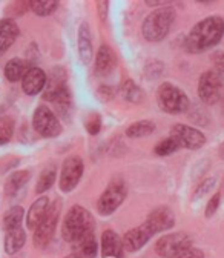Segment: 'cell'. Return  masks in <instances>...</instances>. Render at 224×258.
<instances>
[{
    "mask_svg": "<svg viewBox=\"0 0 224 258\" xmlns=\"http://www.w3.org/2000/svg\"><path fill=\"white\" fill-rule=\"evenodd\" d=\"M171 137H174L181 148L186 149H200L206 143V136L197 127H192L183 123H177L171 127Z\"/></svg>",
    "mask_w": 224,
    "mask_h": 258,
    "instance_id": "11",
    "label": "cell"
},
{
    "mask_svg": "<svg viewBox=\"0 0 224 258\" xmlns=\"http://www.w3.org/2000/svg\"><path fill=\"white\" fill-rule=\"evenodd\" d=\"M58 7V2H51V0H36V2H29V8L33 10L34 14L40 16V17H46V16H51Z\"/></svg>",
    "mask_w": 224,
    "mask_h": 258,
    "instance_id": "30",
    "label": "cell"
},
{
    "mask_svg": "<svg viewBox=\"0 0 224 258\" xmlns=\"http://www.w3.org/2000/svg\"><path fill=\"white\" fill-rule=\"evenodd\" d=\"M108 8H109L108 2H100V4H99V14L102 16L103 20L106 19V11H108Z\"/></svg>",
    "mask_w": 224,
    "mask_h": 258,
    "instance_id": "41",
    "label": "cell"
},
{
    "mask_svg": "<svg viewBox=\"0 0 224 258\" xmlns=\"http://www.w3.org/2000/svg\"><path fill=\"white\" fill-rule=\"evenodd\" d=\"M115 67H117L115 51L109 45H102L97 54H95V64H94L95 74L106 77L114 73Z\"/></svg>",
    "mask_w": 224,
    "mask_h": 258,
    "instance_id": "16",
    "label": "cell"
},
{
    "mask_svg": "<svg viewBox=\"0 0 224 258\" xmlns=\"http://www.w3.org/2000/svg\"><path fill=\"white\" fill-rule=\"evenodd\" d=\"M163 63L160 60H149L144 67V74L151 79V80H155L158 79L160 76L163 74Z\"/></svg>",
    "mask_w": 224,
    "mask_h": 258,
    "instance_id": "33",
    "label": "cell"
},
{
    "mask_svg": "<svg viewBox=\"0 0 224 258\" xmlns=\"http://www.w3.org/2000/svg\"><path fill=\"white\" fill-rule=\"evenodd\" d=\"M147 226L152 229L154 234H160L169 231L171 228H174L175 224V214L171 208L168 206H160L157 209H154L147 218H146Z\"/></svg>",
    "mask_w": 224,
    "mask_h": 258,
    "instance_id": "14",
    "label": "cell"
},
{
    "mask_svg": "<svg viewBox=\"0 0 224 258\" xmlns=\"http://www.w3.org/2000/svg\"><path fill=\"white\" fill-rule=\"evenodd\" d=\"M219 200H221V192H215L213 196L210 197V200L207 202V206H206V217L207 218L212 217L216 212V209L219 206Z\"/></svg>",
    "mask_w": 224,
    "mask_h": 258,
    "instance_id": "35",
    "label": "cell"
},
{
    "mask_svg": "<svg viewBox=\"0 0 224 258\" xmlns=\"http://www.w3.org/2000/svg\"><path fill=\"white\" fill-rule=\"evenodd\" d=\"M155 131V123L152 120H138L126 127V136L129 139H140Z\"/></svg>",
    "mask_w": 224,
    "mask_h": 258,
    "instance_id": "25",
    "label": "cell"
},
{
    "mask_svg": "<svg viewBox=\"0 0 224 258\" xmlns=\"http://www.w3.org/2000/svg\"><path fill=\"white\" fill-rule=\"evenodd\" d=\"M120 95L123 97V99L126 102L129 103H141L143 99H144V94L141 91V88L131 79H127L121 83L120 89H118Z\"/></svg>",
    "mask_w": 224,
    "mask_h": 258,
    "instance_id": "24",
    "label": "cell"
},
{
    "mask_svg": "<svg viewBox=\"0 0 224 258\" xmlns=\"http://www.w3.org/2000/svg\"><path fill=\"white\" fill-rule=\"evenodd\" d=\"M85 171V163L79 155H71L63 161L61 172H60V190L61 192H71L77 187V184L82 180Z\"/></svg>",
    "mask_w": 224,
    "mask_h": 258,
    "instance_id": "9",
    "label": "cell"
},
{
    "mask_svg": "<svg viewBox=\"0 0 224 258\" xmlns=\"http://www.w3.org/2000/svg\"><path fill=\"white\" fill-rule=\"evenodd\" d=\"M99 97H100L103 102H111L114 97H115V91L109 85H102L99 88Z\"/></svg>",
    "mask_w": 224,
    "mask_h": 258,
    "instance_id": "38",
    "label": "cell"
},
{
    "mask_svg": "<svg viewBox=\"0 0 224 258\" xmlns=\"http://www.w3.org/2000/svg\"><path fill=\"white\" fill-rule=\"evenodd\" d=\"M29 180V171H16L13 172L7 181H5V194L7 196H14V194H17Z\"/></svg>",
    "mask_w": 224,
    "mask_h": 258,
    "instance_id": "26",
    "label": "cell"
},
{
    "mask_svg": "<svg viewBox=\"0 0 224 258\" xmlns=\"http://www.w3.org/2000/svg\"><path fill=\"white\" fill-rule=\"evenodd\" d=\"M14 134V120L8 115L0 117V146L7 145Z\"/></svg>",
    "mask_w": 224,
    "mask_h": 258,
    "instance_id": "31",
    "label": "cell"
},
{
    "mask_svg": "<svg viewBox=\"0 0 224 258\" xmlns=\"http://www.w3.org/2000/svg\"><path fill=\"white\" fill-rule=\"evenodd\" d=\"M33 127L39 136L46 139L57 137L63 131L60 120L46 105H40L36 108L33 115Z\"/></svg>",
    "mask_w": 224,
    "mask_h": 258,
    "instance_id": "8",
    "label": "cell"
},
{
    "mask_svg": "<svg viewBox=\"0 0 224 258\" xmlns=\"http://www.w3.org/2000/svg\"><path fill=\"white\" fill-rule=\"evenodd\" d=\"M222 114H224V95H222Z\"/></svg>",
    "mask_w": 224,
    "mask_h": 258,
    "instance_id": "44",
    "label": "cell"
},
{
    "mask_svg": "<svg viewBox=\"0 0 224 258\" xmlns=\"http://www.w3.org/2000/svg\"><path fill=\"white\" fill-rule=\"evenodd\" d=\"M77 46H79V55L83 64H89L94 57V46H92V36L91 28L88 22H82L79 26V36H77Z\"/></svg>",
    "mask_w": 224,
    "mask_h": 258,
    "instance_id": "18",
    "label": "cell"
},
{
    "mask_svg": "<svg viewBox=\"0 0 224 258\" xmlns=\"http://www.w3.org/2000/svg\"><path fill=\"white\" fill-rule=\"evenodd\" d=\"M213 183H215V180H213V178H207V180L201 181V183L198 184V187H197L195 194H194V197H195V199L203 197L204 194H207V192H209V189L213 186Z\"/></svg>",
    "mask_w": 224,
    "mask_h": 258,
    "instance_id": "39",
    "label": "cell"
},
{
    "mask_svg": "<svg viewBox=\"0 0 224 258\" xmlns=\"http://www.w3.org/2000/svg\"><path fill=\"white\" fill-rule=\"evenodd\" d=\"M157 103L160 106V109L168 112V114H181L186 112L189 109V97L186 95V92L171 83V82H165L158 86L157 89Z\"/></svg>",
    "mask_w": 224,
    "mask_h": 258,
    "instance_id": "4",
    "label": "cell"
},
{
    "mask_svg": "<svg viewBox=\"0 0 224 258\" xmlns=\"http://www.w3.org/2000/svg\"><path fill=\"white\" fill-rule=\"evenodd\" d=\"M192 246V240L184 232H174L163 235L155 243V252L162 258H174L187 247Z\"/></svg>",
    "mask_w": 224,
    "mask_h": 258,
    "instance_id": "10",
    "label": "cell"
},
{
    "mask_svg": "<svg viewBox=\"0 0 224 258\" xmlns=\"http://www.w3.org/2000/svg\"><path fill=\"white\" fill-rule=\"evenodd\" d=\"M49 199L48 197H39L33 205H31L28 214H26V226L29 229H36L40 224V221L45 218L48 209H49Z\"/></svg>",
    "mask_w": 224,
    "mask_h": 258,
    "instance_id": "20",
    "label": "cell"
},
{
    "mask_svg": "<svg viewBox=\"0 0 224 258\" xmlns=\"http://www.w3.org/2000/svg\"><path fill=\"white\" fill-rule=\"evenodd\" d=\"M174 258H204V252L198 247H187L186 250H183L181 253H178Z\"/></svg>",
    "mask_w": 224,
    "mask_h": 258,
    "instance_id": "36",
    "label": "cell"
},
{
    "mask_svg": "<svg viewBox=\"0 0 224 258\" xmlns=\"http://www.w3.org/2000/svg\"><path fill=\"white\" fill-rule=\"evenodd\" d=\"M65 258H85V256H80V255H76V253H69Z\"/></svg>",
    "mask_w": 224,
    "mask_h": 258,
    "instance_id": "43",
    "label": "cell"
},
{
    "mask_svg": "<svg viewBox=\"0 0 224 258\" xmlns=\"http://www.w3.org/2000/svg\"><path fill=\"white\" fill-rule=\"evenodd\" d=\"M198 95L203 103L215 105L222 97V77L216 70H207L198 80Z\"/></svg>",
    "mask_w": 224,
    "mask_h": 258,
    "instance_id": "7",
    "label": "cell"
},
{
    "mask_svg": "<svg viewBox=\"0 0 224 258\" xmlns=\"http://www.w3.org/2000/svg\"><path fill=\"white\" fill-rule=\"evenodd\" d=\"M19 26L14 19H2L0 20V54H4L10 49V46L19 37Z\"/></svg>",
    "mask_w": 224,
    "mask_h": 258,
    "instance_id": "19",
    "label": "cell"
},
{
    "mask_svg": "<svg viewBox=\"0 0 224 258\" xmlns=\"http://www.w3.org/2000/svg\"><path fill=\"white\" fill-rule=\"evenodd\" d=\"M178 149H181L180 143H178L174 137L169 136L168 139H165V140H162V142H158V143L155 145L154 152H155L157 155H160V157H168V155L177 152Z\"/></svg>",
    "mask_w": 224,
    "mask_h": 258,
    "instance_id": "29",
    "label": "cell"
},
{
    "mask_svg": "<svg viewBox=\"0 0 224 258\" xmlns=\"http://www.w3.org/2000/svg\"><path fill=\"white\" fill-rule=\"evenodd\" d=\"M29 63L23 58H11L7 64H5V70H4V74H5V79L11 83L14 82H19L23 79V76L26 74V71L29 70Z\"/></svg>",
    "mask_w": 224,
    "mask_h": 258,
    "instance_id": "22",
    "label": "cell"
},
{
    "mask_svg": "<svg viewBox=\"0 0 224 258\" xmlns=\"http://www.w3.org/2000/svg\"><path fill=\"white\" fill-rule=\"evenodd\" d=\"M189 114H190L189 118H190V120H194V121L198 123V124H204V121L201 120V117H204V118L207 120V112H206L203 108H194Z\"/></svg>",
    "mask_w": 224,
    "mask_h": 258,
    "instance_id": "40",
    "label": "cell"
},
{
    "mask_svg": "<svg viewBox=\"0 0 224 258\" xmlns=\"http://www.w3.org/2000/svg\"><path fill=\"white\" fill-rule=\"evenodd\" d=\"M43 99L54 105V108L65 117H69L74 105H72V94L68 85H61L52 89H45Z\"/></svg>",
    "mask_w": 224,
    "mask_h": 258,
    "instance_id": "12",
    "label": "cell"
},
{
    "mask_svg": "<svg viewBox=\"0 0 224 258\" xmlns=\"http://www.w3.org/2000/svg\"><path fill=\"white\" fill-rule=\"evenodd\" d=\"M61 212V203L60 200H54L49 205V209L45 215V218L40 221V224L34 229V246L39 249H45L51 240L54 238V232L57 228V223Z\"/></svg>",
    "mask_w": 224,
    "mask_h": 258,
    "instance_id": "6",
    "label": "cell"
},
{
    "mask_svg": "<svg viewBox=\"0 0 224 258\" xmlns=\"http://www.w3.org/2000/svg\"><path fill=\"white\" fill-rule=\"evenodd\" d=\"M28 5H29V4H25V2H17V4L10 5V7H8V11H7L8 19H11V20H13V17H19V16H22V14L28 10Z\"/></svg>",
    "mask_w": 224,
    "mask_h": 258,
    "instance_id": "34",
    "label": "cell"
},
{
    "mask_svg": "<svg viewBox=\"0 0 224 258\" xmlns=\"http://www.w3.org/2000/svg\"><path fill=\"white\" fill-rule=\"evenodd\" d=\"M155 234L152 232V229L147 226V223H141L137 228H132L129 229L123 238V246H124V250L127 252H137L140 250Z\"/></svg>",
    "mask_w": 224,
    "mask_h": 258,
    "instance_id": "13",
    "label": "cell"
},
{
    "mask_svg": "<svg viewBox=\"0 0 224 258\" xmlns=\"http://www.w3.org/2000/svg\"><path fill=\"white\" fill-rule=\"evenodd\" d=\"M126 196H127V186H126L124 180H121V178L111 180L108 187L103 190V194L99 199V203H97L99 212L105 217L114 214L121 206Z\"/></svg>",
    "mask_w": 224,
    "mask_h": 258,
    "instance_id": "5",
    "label": "cell"
},
{
    "mask_svg": "<svg viewBox=\"0 0 224 258\" xmlns=\"http://www.w3.org/2000/svg\"><path fill=\"white\" fill-rule=\"evenodd\" d=\"M224 36V20L219 16H210L200 20L194 28L190 29L189 36L186 37L184 48L195 54L201 51H207L212 46L218 45Z\"/></svg>",
    "mask_w": 224,
    "mask_h": 258,
    "instance_id": "1",
    "label": "cell"
},
{
    "mask_svg": "<svg viewBox=\"0 0 224 258\" xmlns=\"http://www.w3.org/2000/svg\"><path fill=\"white\" fill-rule=\"evenodd\" d=\"M218 152H219V157L224 160V142L221 143V146H219V149H218Z\"/></svg>",
    "mask_w": 224,
    "mask_h": 258,
    "instance_id": "42",
    "label": "cell"
},
{
    "mask_svg": "<svg viewBox=\"0 0 224 258\" xmlns=\"http://www.w3.org/2000/svg\"><path fill=\"white\" fill-rule=\"evenodd\" d=\"M48 76L39 67H31L22 79V89L26 95H37L46 86Z\"/></svg>",
    "mask_w": 224,
    "mask_h": 258,
    "instance_id": "15",
    "label": "cell"
},
{
    "mask_svg": "<svg viewBox=\"0 0 224 258\" xmlns=\"http://www.w3.org/2000/svg\"><path fill=\"white\" fill-rule=\"evenodd\" d=\"M71 246H72V253L85 256V258H94L99 252V241L95 238L94 232L83 235L77 241L71 243Z\"/></svg>",
    "mask_w": 224,
    "mask_h": 258,
    "instance_id": "21",
    "label": "cell"
},
{
    "mask_svg": "<svg viewBox=\"0 0 224 258\" xmlns=\"http://www.w3.org/2000/svg\"><path fill=\"white\" fill-rule=\"evenodd\" d=\"M100 250L106 258H123V238L112 229H106L100 238Z\"/></svg>",
    "mask_w": 224,
    "mask_h": 258,
    "instance_id": "17",
    "label": "cell"
},
{
    "mask_svg": "<svg viewBox=\"0 0 224 258\" xmlns=\"http://www.w3.org/2000/svg\"><path fill=\"white\" fill-rule=\"evenodd\" d=\"M26 243V232L22 228L7 231L5 234V250L10 255L17 253Z\"/></svg>",
    "mask_w": 224,
    "mask_h": 258,
    "instance_id": "23",
    "label": "cell"
},
{
    "mask_svg": "<svg viewBox=\"0 0 224 258\" xmlns=\"http://www.w3.org/2000/svg\"><path fill=\"white\" fill-rule=\"evenodd\" d=\"M85 129L91 136H97L102 131V115L99 112H91L85 118Z\"/></svg>",
    "mask_w": 224,
    "mask_h": 258,
    "instance_id": "32",
    "label": "cell"
},
{
    "mask_svg": "<svg viewBox=\"0 0 224 258\" xmlns=\"http://www.w3.org/2000/svg\"><path fill=\"white\" fill-rule=\"evenodd\" d=\"M25 218V209L22 206H13L10 208L2 220V228L5 231H11V229H17L20 228V224Z\"/></svg>",
    "mask_w": 224,
    "mask_h": 258,
    "instance_id": "27",
    "label": "cell"
},
{
    "mask_svg": "<svg viewBox=\"0 0 224 258\" xmlns=\"http://www.w3.org/2000/svg\"><path fill=\"white\" fill-rule=\"evenodd\" d=\"M210 61L218 73H224V51H215L210 55Z\"/></svg>",
    "mask_w": 224,
    "mask_h": 258,
    "instance_id": "37",
    "label": "cell"
},
{
    "mask_svg": "<svg viewBox=\"0 0 224 258\" xmlns=\"http://www.w3.org/2000/svg\"><path fill=\"white\" fill-rule=\"evenodd\" d=\"M175 22V11L171 7L158 8L152 11L141 25V34L143 39L149 43L162 42L171 31L172 23Z\"/></svg>",
    "mask_w": 224,
    "mask_h": 258,
    "instance_id": "3",
    "label": "cell"
},
{
    "mask_svg": "<svg viewBox=\"0 0 224 258\" xmlns=\"http://www.w3.org/2000/svg\"><path fill=\"white\" fill-rule=\"evenodd\" d=\"M55 177H57V171H55V166H48L45 168L40 175H39V180H37V184H36V192L37 194H43L46 192L48 189H51V186L54 184L55 181Z\"/></svg>",
    "mask_w": 224,
    "mask_h": 258,
    "instance_id": "28",
    "label": "cell"
},
{
    "mask_svg": "<svg viewBox=\"0 0 224 258\" xmlns=\"http://www.w3.org/2000/svg\"><path fill=\"white\" fill-rule=\"evenodd\" d=\"M94 226H95L94 217L88 209L79 205L72 206L66 212L65 218H63L61 237L68 243H74L83 235L94 232Z\"/></svg>",
    "mask_w": 224,
    "mask_h": 258,
    "instance_id": "2",
    "label": "cell"
}]
</instances>
